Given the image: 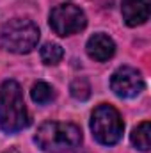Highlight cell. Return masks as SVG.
I'll list each match as a JSON object with an SVG mask.
<instances>
[{"label":"cell","instance_id":"cell-1","mask_svg":"<svg viewBox=\"0 0 151 153\" xmlns=\"http://www.w3.org/2000/svg\"><path fill=\"white\" fill-rule=\"evenodd\" d=\"M30 125L23 91L18 82L5 80L0 87V128L5 134H16Z\"/></svg>","mask_w":151,"mask_h":153},{"label":"cell","instance_id":"cell-2","mask_svg":"<svg viewBox=\"0 0 151 153\" xmlns=\"http://www.w3.org/2000/svg\"><path fill=\"white\" fill-rule=\"evenodd\" d=\"M34 141L46 153H66L80 146L82 132L73 123L46 121L38 128Z\"/></svg>","mask_w":151,"mask_h":153},{"label":"cell","instance_id":"cell-3","mask_svg":"<svg viewBox=\"0 0 151 153\" xmlns=\"http://www.w3.org/2000/svg\"><path fill=\"white\" fill-rule=\"evenodd\" d=\"M39 41V29L32 20L13 18L4 23L0 30L2 48L13 53H29Z\"/></svg>","mask_w":151,"mask_h":153},{"label":"cell","instance_id":"cell-4","mask_svg":"<svg viewBox=\"0 0 151 153\" xmlns=\"http://www.w3.org/2000/svg\"><path fill=\"white\" fill-rule=\"evenodd\" d=\"M91 130H93L94 139L100 144L112 146L115 143H119V139L123 137L124 123H123L119 112L114 109L112 105L101 103V105H98L93 111V116H91Z\"/></svg>","mask_w":151,"mask_h":153},{"label":"cell","instance_id":"cell-5","mask_svg":"<svg viewBox=\"0 0 151 153\" xmlns=\"http://www.w3.org/2000/svg\"><path fill=\"white\" fill-rule=\"evenodd\" d=\"M85 25H87L85 13L71 2L61 4V5L53 7L50 13V27L61 38L73 36L76 32L84 30Z\"/></svg>","mask_w":151,"mask_h":153},{"label":"cell","instance_id":"cell-6","mask_svg":"<svg viewBox=\"0 0 151 153\" xmlns=\"http://www.w3.org/2000/svg\"><path fill=\"white\" fill-rule=\"evenodd\" d=\"M110 87L119 98H135L144 91V78L139 70L132 66H121L114 71Z\"/></svg>","mask_w":151,"mask_h":153},{"label":"cell","instance_id":"cell-7","mask_svg":"<svg viewBox=\"0 0 151 153\" xmlns=\"http://www.w3.org/2000/svg\"><path fill=\"white\" fill-rule=\"evenodd\" d=\"M121 13L128 27L142 25L150 20V0H121Z\"/></svg>","mask_w":151,"mask_h":153},{"label":"cell","instance_id":"cell-8","mask_svg":"<svg viewBox=\"0 0 151 153\" xmlns=\"http://www.w3.org/2000/svg\"><path fill=\"white\" fill-rule=\"evenodd\" d=\"M87 55L98 62H105L109 59H112L115 53V43L112 41V38H109L107 34H94L91 36L87 41Z\"/></svg>","mask_w":151,"mask_h":153},{"label":"cell","instance_id":"cell-9","mask_svg":"<svg viewBox=\"0 0 151 153\" xmlns=\"http://www.w3.org/2000/svg\"><path fill=\"white\" fill-rule=\"evenodd\" d=\"M132 144L139 152H150V148H151V125H150V121H144L137 128H133V132H132Z\"/></svg>","mask_w":151,"mask_h":153},{"label":"cell","instance_id":"cell-10","mask_svg":"<svg viewBox=\"0 0 151 153\" xmlns=\"http://www.w3.org/2000/svg\"><path fill=\"white\" fill-rule=\"evenodd\" d=\"M39 55H41V61L46 64V66H55L62 61L64 57V50L61 45L57 43H44L39 50Z\"/></svg>","mask_w":151,"mask_h":153},{"label":"cell","instance_id":"cell-11","mask_svg":"<svg viewBox=\"0 0 151 153\" xmlns=\"http://www.w3.org/2000/svg\"><path fill=\"white\" fill-rule=\"evenodd\" d=\"M30 98L38 103V105H46L55 98V91L50 84L46 82H36L30 89Z\"/></svg>","mask_w":151,"mask_h":153},{"label":"cell","instance_id":"cell-12","mask_svg":"<svg viewBox=\"0 0 151 153\" xmlns=\"http://www.w3.org/2000/svg\"><path fill=\"white\" fill-rule=\"evenodd\" d=\"M70 91H71V96L78 102H85L91 96V85L85 78H75L70 85Z\"/></svg>","mask_w":151,"mask_h":153},{"label":"cell","instance_id":"cell-13","mask_svg":"<svg viewBox=\"0 0 151 153\" xmlns=\"http://www.w3.org/2000/svg\"><path fill=\"white\" fill-rule=\"evenodd\" d=\"M4 153H20V152H18V150H16V148H9V150H7V152H4Z\"/></svg>","mask_w":151,"mask_h":153}]
</instances>
